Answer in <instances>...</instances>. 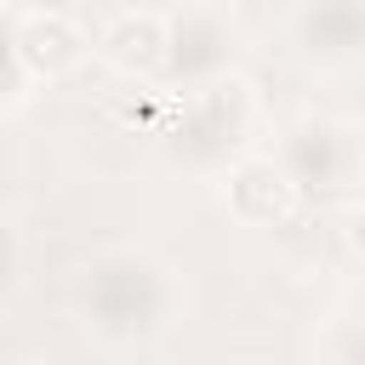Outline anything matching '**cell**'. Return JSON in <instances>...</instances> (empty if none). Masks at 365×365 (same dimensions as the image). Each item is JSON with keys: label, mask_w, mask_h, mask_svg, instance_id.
Wrapping results in <instances>:
<instances>
[{"label": "cell", "mask_w": 365, "mask_h": 365, "mask_svg": "<svg viewBox=\"0 0 365 365\" xmlns=\"http://www.w3.org/2000/svg\"><path fill=\"white\" fill-rule=\"evenodd\" d=\"M29 57H34V63H51V68L74 57V34L63 29V17H46V23L34 17V29H29Z\"/></svg>", "instance_id": "obj_1"}]
</instances>
